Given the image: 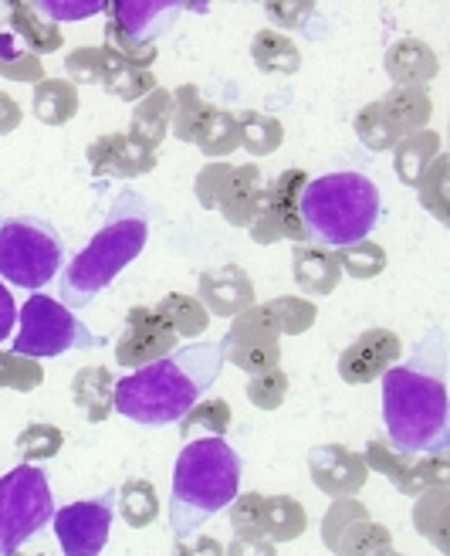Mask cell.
<instances>
[{
    "label": "cell",
    "mask_w": 450,
    "mask_h": 556,
    "mask_svg": "<svg viewBox=\"0 0 450 556\" xmlns=\"http://www.w3.org/2000/svg\"><path fill=\"white\" fill-rule=\"evenodd\" d=\"M440 326L430 340L416 346L407 367H389L383 374V421L397 452L430 455L450 444V404H447V350Z\"/></svg>",
    "instance_id": "6da1fadb"
},
{
    "label": "cell",
    "mask_w": 450,
    "mask_h": 556,
    "mask_svg": "<svg viewBox=\"0 0 450 556\" xmlns=\"http://www.w3.org/2000/svg\"><path fill=\"white\" fill-rule=\"evenodd\" d=\"M220 367L223 356L217 343H193L173 350L156 364L123 377L112 391V404L136 425H173L220 377Z\"/></svg>",
    "instance_id": "7a4b0ae2"
},
{
    "label": "cell",
    "mask_w": 450,
    "mask_h": 556,
    "mask_svg": "<svg viewBox=\"0 0 450 556\" xmlns=\"http://www.w3.org/2000/svg\"><path fill=\"white\" fill-rule=\"evenodd\" d=\"M153 231V207L143 193L123 190L116 204H112L102 231L89 241V248L68 262L62 275V305L65 309H81L89 305L102 289L112 286L126 265L139 258Z\"/></svg>",
    "instance_id": "3957f363"
},
{
    "label": "cell",
    "mask_w": 450,
    "mask_h": 556,
    "mask_svg": "<svg viewBox=\"0 0 450 556\" xmlns=\"http://www.w3.org/2000/svg\"><path fill=\"white\" fill-rule=\"evenodd\" d=\"M241 455L223 438L187 441L173 465L170 530L177 540L193 536L201 526L228 509L241 495Z\"/></svg>",
    "instance_id": "277c9868"
},
{
    "label": "cell",
    "mask_w": 450,
    "mask_h": 556,
    "mask_svg": "<svg viewBox=\"0 0 450 556\" xmlns=\"http://www.w3.org/2000/svg\"><path fill=\"white\" fill-rule=\"evenodd\" d=\"M312 244L346 248L365 241L380 220V187L362 174H325L308 180L298 201Z\"/></svg>",
    "instance_id": "5b68a950"
},
{
    "label": "cell",
    "mask_w": 450,
    "mask_h": 556,
    "mask_svg": "<svg viewBox=\"0 0 450 556\" xmlns=\"http://www.w3.org/2000/svg\"><path fill=\"white\" fill-rule=\"evenodd\" d=\"M65 262V241L44 217L0 220V278L21 289H41L59 275Z\"/></svg>",
    "instance_id": "8992f818"
},
{
    "label": "cell",
    "mask_w": 450,
    "mask_h": 556,
    "mask_svg": "<svg viewBox=\"0 0 450 556\" xmlns=\"http://www.w3.org/2000/svg\"><path fill=\"white\" fill-rule=\"evenodd\" d=\"M54 516L48 476L35 465H17L0 476V556H14Z\"/></svg>",
    "instance_id": "52a82bcc"
},
{
    "label": "cell",
    "mask_w": 450,
    "mask_h": 556,
    "mask_svg": "<svg viewBox=\"0 0 450 556\" xmlns=\"http://www.w3.org/2000/svg\"><path fill=\"white\" fill-rule=\"evenodd\" d=\"M187 4L177 0H116L108 4L105 21V45L123 54L136 68H153L159 59L156 38L170 27Z\"/></svg>",
    "instance_id": "ba28073f"
},
{
    "label": "cell",
    "mask_w": 450,
    "mask_h": 556,
    "mask_svg": "<svg viewBox=\"0 0 450 556\" xmlns=\"http://www.w3.org/2000/svg\"><path fill=\"white\" fill-rule=\"evenodd\" d=\"M105 340L81 323L72 309L48 295H31L21 305V329L14 340V353L44 359L62 356L65 350H99Z\"/></svg>",
    "instance_id": "9c48e42d"
},
{
    "label": "cell",
    "mask_w": 450,
    "mask_h": 556,
    "mask_svg": "<svg viewBox=\"0 0 450 556\" xmlns=\"http://www.w3.org/2000/svg\"><path fill=\"white\" fill-rule=\"evenodd\" d=\"M305 184H308L305 170H285L265 187L258 217L250 220V241L255 244H278V241L305 244L308 241V231H305L301 214H298V201H301Z\"/></svg>",
    "instance_id": "30bf717a"
},
{
    "label": "cell",
    "mask_w": 450,
    "mask_h": 556,
    "mask_svg": "<svg viewBox=\"0 0 450 556\" xmlns=\"http://www.w3.org/2000/svg\"><path fill=\"white\" fill-rule=\"evenodd\" d=\"M322 543L335 556H386L393 553V533L370 519L359 498H335L322 519Z\"/></svg>",
    "instance_id": "8fae6325"
},
{
    "label": "cell",
    "mask_w": 450,
    "mask_h": 556,
    "mask_svg": "<svg viewBox=\"0 0 450 556\" xmlns=\"http://www.w3.org/2000/svg\"><path fill=\"white\" fill-rule=\"evenodd\" d=\"M365 468L386 476L389 485H397V492L403 495H420L434 485H450V458L447 448L443 452H430V455H410V452H397L386 441H370L362 455Z\"/></svg>",
    "instance_id": "7c38bea8"
},
{
    "label": "cell",
    "mask_w": 450,
    "mask_h": 556,
    "mask_svg": "<svg viewBox=\"0 0 450 556\" xmlns=\"http://www.w3.org/2000/svg\"><path fill=\"white\" fill-rule=\"evenodd\" d=\"M217 346L228 364L241 367L250 377L281 367V337L274 332L265 305H250V309L234 316L228 337H223Z\"/></svg>",
    "instance_id": "4fadbf2b"
},
{
    "label": "cell",
    "mask_w": 450,
    "mask_h": 556,
    "mask_svg": "<svg viewBox=\"0 0 450 556\" xmlns=\"http://www.w3.org/2000/svg\"><path fill=\"white\" fill-rule=\"evenodd\" d=\"M112 513H116V492H105L89 503H72L54 513V533H59L65 556H99L108 543Z\"/></svg>",
    "instance_id": "5bb4252c"
},
{
    "label": "cell",
    "mask_w": 450,
    "mask_h": 556,
    "mask_svg": "<svg viewBox=\"0 0 450 556\" xmlns=\"http://www.w3.org/2000/svg\"><path fill=\"white\" fill-rule=\"evenodd\" d=\"M177 346H180L177 332L153 309H146V305H136V309H129L126 326L116 340V359H119V367L139 370V367L156 364L163 356H170Z\"/></svg>",
    "instance_id": "9a60e30c"
},
{
    "label": "cell",
    "mask_w": 450,
    "mask_h": 556,
    "mask_svg": "<svg viewBox=\"0 0 450 556\" xmlns=\"http://www.w3.org/2000/svg\"><path fill=\"white\" fill-rule=\"evenodd\" d=\"M403 343L393 329H365L339 356V377L346 383H373L389 367H397Z\"/></svg>",
    "instance_id": "2e32d148"
},
{
    "label": "cell",
    "mask_w": 450,
    "mask_h": 556,
    "mask_svg": "<svg viewBox=\"0 0 450 556\" xmlns=\"http://www.w3.org/2000/svg\"><path fill=\"white\" fill-rule=\"evenodd\" d=\"M308 471H312L316 489H322L329 498H352L370 479L362 455L346 448V444H319V448H312L308 452Z\"/></svg>",
    "instance_id": "e0dca14e"
},
{
    "label": "cell",
    "mask_w": 450,
    "mask_h": 556,
    "mask_svg": "<svg viewBox=\"0 0 450 556\" xmlns=\"http://www.w3.org/2000/svg\"><path fill=\"white\" fill-rule=\"evenodd\" d=\"M92 177H119V180H132L143 177L156 166V150L143 147L139 139H132L129 132H105L95 143H89L86 150Z\"/></svg>",
    "instance_id": "ac0fdd59"
},
{
    "label": "cell",
    "mask_w": 450,
    "mask_h": 556,
    "mask_svg": "<svg viewBox=\"0 0 450 556\" xmlns=\"http://www.w3.org/2000/svg\"><path fill=\"white\" fill-rule=\"evenodd\" d=\"M196 299H201L207 313L234 319L255 305V282L241 265H220L196 278Z\"/></svg>",
    "instance_id": "d6986e66"
},
{
    "label": "cell",
    "mask_w": 450,
    "mask_h": 556,
    "mask_svg": "<svg viewBox=\"0 0 450 556\" xmlns=\"http://www.w3.org/2000/svg\"><path fill=\"white\" fill-rule=\"evenodd\" d=\"M383 68L393 78V89H427L440 72V62L427 41L403 38L386 48Z\"/></svg>",
    "instance_id": "ffe728a7"
},
{
    "label": "cell",
    "mask_w": 450,
    "mask_h": 556,
    "mask_svg": "<svg viewBox=\"0 0 450 556\" xmlns=\"http://www.w3.org/2000/svg\"><path fill=\"white\" fill-rule=\"evenodd\" d=\"M292 275H295V286L305 295H332L343 282V268H339V258H335V248L312 244V241L295 244Z\"/></svg>",
    "instance_id": "44dd1931"
},
{
    "label": "cell",
    "mask_w": 450,
    "mask_h": 556,
    "mask_svg": "<svg viewBox=\"0 0 450 556\" xmlns=\"http://www.w3.org/2000/svg\"><path fill=\"white\" fill-rule=\"evenodd\" d=\"M261 193H265V184H261V170L255 163H244V166H234L228 184L220 190V201H217V211L223 214V220L234 228H250V220L258 217V207H261Z\"/></svg>",
    "instance_id": "7402d4cb"
},
{
    "label": "cell",
    "mask_w": 450,
    "mask_h": 556,
    "mask_svg": "<svg viewBox=\"0 0 450 556\" xmlns=\"http://www.w3.org/2000/svg\"><path fill=\"white\" fill-rule=\"evenodd\" d=\"M376 109L383 123L389 126V132L397 136V143L420 129H427L434 102L427 96V89H393L389 96L376 99Z\"/></svg>",
    "instance_id": "603a6c76"
},
{
    "label": "cell",
    "mask_w": 450,
    "mask_h": 556,
    "mask_svg": "<svg viewBox=\"0 0 450 556\" xmlns=\"http://www.w3.org/2000/svg\"><path fill=\"white\" fill-rule=\"evenodd\" d=\"M440 156V132L437 129H420L393 147V170L403 187H420L430 163Z\"/></svg>",
    "instance_id": "cb8c5ba5"
},
{
    "label": "cell",
    "mask_w": 450,
    "mask_h": 556,
    "mask_svg": "<svg viewBox=\"0 0 450 556\" xmlns=\"http://www.w3.org/2000/svg\"><path fill=\"white\" fill-rule=\"evenodd\" d=\"M170 119H173V92H166V89L156 86L146 99L136 102L129 136L139 139L143 147L156 150L163 143V136L170 132Z\"/></svg>",
    "instance_id": "d4e9b609"
},
{
    "label": "cell",
    "mask_w": 450,
    "mask_h": 556,
    "mask_svg": "<svg viewBox=\"0 0 450 556\" xmlns=\"http://www.w3.org/2000/svg\"><path fill=\"white\" fill-rule=\"evenodd\" d=\"M112 391H116V380H112V374L105 367H81L72 377V401L86 410V417L92 425L108 421V414L116 410V404H112Z\"/></svg>",
    "instance_id": "484cf974"
},
{
    "label": "cell",
    "mask_w": 450,
    "mask_h": 556,
    "mask_svg": "<svg viewBox=\"0 0 450 556\" xmlns=\"http://www.w3.org/2000/svg\"><path fill=\"white\" fill-rule=\"evenodd\" d=\"M11 11V27H14V35L17 41L27 48V51H35L38 59L41 54H51V51H59L62 48V27L48 21L44 14H38L35 4H24V0H17V4L8 8Z\"/></svg>",
    "instance_id": "4316f807"
},
{
    "label": "cell",
    "mask_w": 450,
    "mask_h": 556,
    "mask_svg": "<svg viewBox=\"0 0 450 556\" xmlns=\"http://www.w3.org/2000/svg\"><path fill=\"white\" fill-rule=\"evenodd\" d=\"M308 530V516L292 495H265L261 506V536L268 543H292Z\"/></svg>",
    "instance_id": "83f0119b"
},
{
    "label": "cell",
    "mask_w": 450,
    "mask_h": 556,
    "mask_svg": "<svg viewBox=\"0 0 450 556\" xmlns=\"http://www.w3.org/2000/svg\"><path fill=\"white\" fill-rule=\"evenodd\" d=\"M31 109L38 123L44 126H65L68 119L78 116V89L68 78H44L35 86Z\"/></svg>",
    "instance_id": "f1b7e54d"
},
{
    "label": "cell",
    "mask_w": 450,
    "mask_h": 556,
    "mask_svg": "<svg viewBox=\"0 0 450 556\" xmlns=\"http://www.w3.org/2000/svg\"><path fill=\"white\" fill-rule=\"evenodd\" d=\"M447 509H450V485H434L427 492L416 495V506H413V526L416 533L430 540L440 553L450 549L447 540Z\"/></svg>",
    "instance_id": "f546056e"
},
{
    "label": "cell",
    "mask_w": 450,
    "mask_h": 556,
    "mask_svg": "<svg viewBox=\"0 0 450 556\" xmlns=\"http://www.w3.org/2000/svg\"><path fill=\"white\" fill-rule=\"evenodd\" d=\"M250 59L265 75H295L301 68L298 45L278 31H258L250 38Z\"/></svg>",
    "instance_id": "4dcf8cb0"
},
{
    "label": "cell",
    "mask_w": 450,
    "mask_h": 556,
    "mask_svg": "<svg viewBox=\"0 0 450 556\" xmlns=\"http://www.w3.org/2000/svg\"><path fill=\"white\" fill-rule=\"evenodd\" d=\"M166 326H170L180 340H193V337H204L207 326H210V316L201 305V299L193 295H183V292H170L156 309H153Z\"/></svg>",
    "instance_id": "1f68e13d"
},
{
    "label": "cell",
    "mask_w": 450,
    "mask_h": 556,
    "mask_svg": "<svg viewBox=\"0 0 450 556\" xmlns=\"http://www.w3.org/2000/svg\"><path fill=\"white\" fill-rule=\"evenodd\" d=\"M193 147L204 156H214V160L234 153L241 147V119L234 113H228V109L210 105V113H207L201 132H196Z\"/></svg>",
    "instance_id": "d6a6232c"
},
{
    "label": "cell",
    "mask_w": 450,
    "mask_h": 556,
    "mask_svg": "<svg viewBox=\"0 0 450 556\" xmlns=\"http://www.w3.org/2000/svg\"><path fill=\"white\" fill-rule=\"evenodd\" d=\"M116 509L119 516L126 519V526H132V530H146V526H153V519L159 516V495H156V485L146 482V479H129L119 485L116 492Z\"/></svg>",
    "instance_id": "836d02e7"
},
{
    "label": "cell",
    "mask_w": 450,
    "mask_h": 556,
    "mask_svg": "<svg viewBox=\"0 0 450 556\" xmlns=\"http://www.w3.org/2000/svg\"><path fill=\"white\" fill-rule=\"evenodd\" d=\"M265 313H268L278 337H301V332H308L319 319L316 302H308L301 295H278V299L265 302Z\"/></svg>",
    "instance_id": "e575fe53"
},
{
    "label": "cell",
    "mask_w": 450,
    "mask_h": 556,
    "mask_svg": "<svg viewBox=\"0 0 450 556\" xmlns=\"http://www.w3.org/2000/svg\"><path fill=\"white\" fill-rule=\"evenodd\" d=\"M105 51H108V62H112V68H108V78H105V89L116 96V99H123V102H139V99H146L153 89H156V78H153V72L150 68H136V65H129L123 54H116L108 45H105Z\"/></svg>",
    "instance_id": "d590c367"
},
{
    "label": "cell",
    "mask_w": 450,
    "mask_h": 556,
    "mask_svg": "<svg viewBox=\"0 0 450 556\" xmlns=\"http://www.w3.org/2000/svg\"><path fill=\"white\" fill-rule=\"evenodd\" d=\"M210 113V102L201 96V89L196 86H180L173 92V119H170V132L180 139V143H193L196 132H201L204 119Z\"/></svg>",
    "instance_id": "8d00e7d4"
},
{
    "label": "cell",
    "mask_w": 450,
    "mask_h": 556,
    "mask_svg": "<svg viewBox=\"0 0 450 556\" xmlns=\"http://www.w3.org/2000/svg\"><path fill=\"white\" fill-rule=\"evenodd\" d=\"M231 407L228 401L220 397H207V401H196L183 417H180V438L190 441L193 431H207V438H223L231 428Z\"/></svg>",
    "instance_id": "74e56055"
},
{
    "label": "cell",
    "mask_w": 450,
    "mask_h": 556,
    "mask_svg": "<svg viewBox=\"0 0 450 556\" xmlns=\"http://www.w3.org/2000/svg\"><path fill=\"white\" fill-rule=\"evenodd\" d=\"M237 119H241V147L250 156H271L281 147V139H285L281 123L274 116L258 113V109H247Z\"/></svg>",
    "instance_id": "f35d334b"
},
{
    "label": "cell",
    "mask_w": 450,
    "mask_h": 556,
    "mask_svg": "<svg viewBox=\"0 0 450 556\" xmlns=\"http://www.w3.org/2000/svg\"><path fill=\"white\" fill-rule=\"evenodd\" d=\"M0 75L11 78V81H44V65L35 51H27L17 38L0 31Z\"/></svg>",
    "instance_id": "ab89813d"
},
{
    "label": "cell",
    "mask_w": 450,
    "mask_h": 556,
    "mask_svg": "<svg viewBox=\"0 0 450 556\" xmlns=\"http://www.w3.org/2000/svg\"><path fill=\"white\" fill-rule=\"evenodd\" d=\"M108 51L102 48H75L72 54H65V72L72 86H105L108 78Z\"/></svg>",
    "instance_id": "60d3db41"
},
{
    "label": "cell",
    "mask_w": 450,
    "mask_h": 556,
    "mask_svg": "<svg viewBox=\"0 0 450 556\" xmlns=\"http://www.w3.org/2000/svg\"><path fill=\"white\" fill-rule=\"evenodd\" d=\"M14 448H17V455L24 462H48V458H54V455L65 448V434L54 428V425L35 421V425H27L17 434Z\"/></svg>",
    "instance_id": "b9f144b4"
},
{
    "label": "cell",
    "mask_w": 450,
    "mask_h": 556,
    "mask_svg": "<svg viewBox=\"0 0 450 556\" xmlns=\"http://www.w3.org/2000/svg\"><path fill=\"white\" fill-rule=\"evenodd\" d=\"M41 380H44L41 359L21 356L14 350H0V387L27 394V391H35V387H41Z\"/></svg>",
    "instance_id": "7bdbcfd3"
},
{
    "label": "cell",
    "mask_w": 450,
    "mask_h": 556,
    "mask_svg": "<svg viewBox=\"0 0 450 556\" xmlns=\"http://www.w3.org/2000/svg\"><path fill=\"white\" fill-rule=\"evenodd\" d=\"M335 258H339V268L349 271L352 278H376L386 271V252L370 238L346 244V248H335Z\"/></svg>",
    "instance_id": "ee69618b"
},
{
    "label": "cell",
    "mask_w": 450,
    "mask_h": 556,
    "mask_svg": "<svg viewBox=\"0 0 450 556\" xmlns=\"http://www.w3.org/2000/svg\"><path fill=\"white\" fill-rule=\"evenodd\" d=\"M447 174H450V160L440 153L434 163H430V170L424 174V180H420V204H424L440 225H447L450 214H447Z\"/></svg>",
    "instance_id": "f6af8a7d"
},
{
    "label": "cell",
    "mask_w": 450,
    "mask_h": 556,
    "mask_svg": "<svg viewBox=\"0 0 450 556\" xmlns=\"http://www.w3.org/2000/svg\"><path fill=\"white\" fill-rule=\"evenodd\" d=\"M288 397V374L274 367V370H265L258 377L247 380V401L261 407V410H278Z\"/></svg>",
    "instance_id": "bcb514c9"
},
{
    "label": "cell",
    "mask_w": 450,
    "mask_h": 556,
    "mask_svg": "<svg viewBox=\"0 0 450 556\" xmlns=\"http://www.w3.org/2000/svg\"><path fill=\"white\" fill-rule=\"evenodd\" d=\"M352 126H356V136H359V143H362L365 150L380 153V150H393V147H397V136H393L389 126L383 123L376 102L362 105L359 113H356V119H352Z\"/></svg>",
    "instance_id": "7dc6e473"
},
{
    "label": "cell",
    "mask_w": 450,
    "mask_h": 556,
    "mask_svg": "<svg viewBox=\"0 0 450 556\" xmlns=\"http://www.w3.org/2000/svg\"><path fill=\"white\" fill-rule=\"evenodd\" d=\"M261 506H265V495H258V492H244V495L234 498V503H231V530H234V536H261Z\"/></svg>",
    "instance_id": "c3c4849f"
},
{
    "label": "cell",
    "mask_w": 450,
    "mask_h": 556,
    "mask_svg": "<svg viewBox=\"0 0 450 556\" xmlns=\"http://www.w3.org/2000/svg\"><path fill=\"white\" fill-rule=\"evenodd\" d=\"M234 166L228 163H207L201 174H196V184H193V193H196V201H201L204 211H217V201H220V190L223 184H228Z\"/></svg>",
    "instance_id": "681fc988"
},
{
    "label": "cell",
    "mask_w": 450,
    "mask_h": 556,
    "mask_svg": "<svg viewBox=\"0 0 450 556\" xmlns=\"http://www.w3.org/2000/svg\"><path fill=\"white\" fill-rule=\"evenodd\" d=\"M38 14H44L48 21H86L99 11H108L105 0H89V4H72V0H44V4H35Z\"/></svg>",
    "instance_id": "f907efd6"
},
{
    "label": "cell",
    "mask_w": 450,
    "mask_h": 556,
    "mask_svg": "<svg viewBox=\"0 0 450 556\" xmlns=\"http://www.w3.org/2000/svg\"><path fill=\"white\" fill-rule=\"evenodd\" d=\"M173 556H223V546L214 536H187L177 540Z\"/></svg>",
    "instance_id": "816d5d0a"
},
{
    "label": "cell",
    "mask_w": 450,
    "mask_h": 556,
    "mask_svg": "<svg viewBox=\"0 0 450 556\" xmlns=\"http://www.w3.org/2000/svg\"><path fill=\"white\" fill-rule=\"evenodd\" d=\"M223 556H278L274 543L261 536H234V543L223 549Z\"/></svg>",
    "instance_id": "f5cc1de1"
},
{
    "label": "cell",
    "mask_w": 450,
    "mask_h": 556,
    "mask_svg": "<svg viewBox=\"0 0 450 556\" xmlns=\"http://www.w3.org/2000/svg\"><path fill=\"white\" fill-rule=\"evenodd\" d=\"M308 4H278V0H271V4H265V14L274 21V24H285V27H298L301 21H305V14H298V11H305ZM308 14H316V11H308Z\"/></svg>",
    "instance_id": "db71d44e"
},
{
    "label": "cell",
    "mask_w": 450,
    "mask_h": 556,
    "mask_svg": "<svg viewBox=\"0 0 450 556\" xmlns=\"http://www.w3.org/2000/svg\"><path fill=\"white\" fill-rule=\"evenodd\" d=\"M17 323V305H14V295L8 292V286H0V343L11 337V329Z\"/></svg>",
    "instance_id": "11a10c76"
},
{
    "label": "cell",
    "mask_w": 450,
    "mask_h": 556,
    "mask_svg": "<svg viewBox=\"0 0 450 556\" xmlns=\"http://www.w3.org/2000/svg\"><path fill=\"white\" fill-rule=\"evenodd\" d=\"M24 113H21V105L8 96V92H0V136H8L21 126Z\"/></svg>",
    "instance_id": "9f6ffc18"
},
{
    "label": "cell",
    "mask_w": 450,
    "mask_h": 556,
    "mask_svg": "<svg viewBox=\"0 0 450 556\" xmlns=\"http://www.w3.org/2000/svg\"><path fill=\"white\" fill-rule=\"evenodd\" d=\"M386 556H403V553H397V549H393V553H386Z\"/></svg>",
    "instance_id": "6f0895ef"
},
{
    "label": "cell",
    "mask_w": 450,
    "mask_h": 556,
    "mask_svg": "<svg viewBox=\"0 0 450 556\" xmlns=\"http://www.w3.org/2000/svg\"><path fill=\"white\" fill-rule=\"evenodd\" d=\"M14 556H21V553H14ZM35 556H44V553H35Z\"/></svg>",
    "instance_id": "680465c9"
}]
</instances>
